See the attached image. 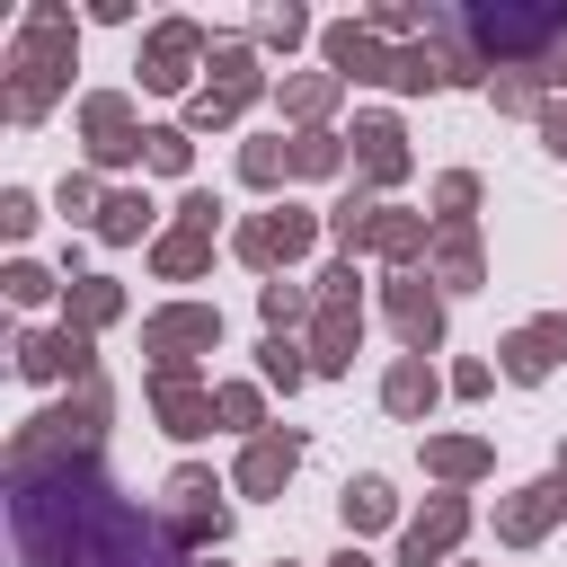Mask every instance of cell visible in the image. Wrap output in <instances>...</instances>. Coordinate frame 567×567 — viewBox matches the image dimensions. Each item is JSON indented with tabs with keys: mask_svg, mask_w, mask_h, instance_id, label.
Listing matches in <instances>:
<instances>
[{
	"mask_svg": "<svg viewBox=\"0 0 567 567\" xmlns=\"http://www.w3.org/2000/svg\"><path fill=\"white\" fill-rule=\"evenodd\" d=\"M540 80H549V89H567V44L549 53V71H540Z\"/></svg>",
	"mask_w": 567,
	"mask_h": 567,
	"instance_id": "cell-45",
	"label": "cell"
},
{
	"mask_svg": "<svg viewBox=\"0 0 567 567\" xmlns=\"http://www.w3.org/2000/svg\"><path fill=\"white\" fill-rule=\"evenodd\" d=\"M257 35H266V44H284V53H292V44H301V35H310V18H301V9H266V18H257Z\"/></svg>",
	"mask_w": 567,
	"mask_h": 567,
	"instance_id": "cell-39",
	"label": "cell"
},
{
	"mask_svg": "<svg viewBox=\"0 0 567 567\" xmlns=\"http://www.w3.org/2000/svg\"><path fill=\"white\" fill-rule=\"evenodd\" d=\"M346 142H354V168H363L372 186H399V177H408V133H399L390 115H354Z\"/></svg>",
	"mask_w": 567,
	"mask_h": 567,
	"instance_id": "cell-18",
	"label": "cell"
},
{
	"mask_svg": "<svg viewBox=\"0 0 567 567\" xmlns=\"http://www.w3.org/2000/svg\"><path fill=\"white\" fill-rule=\"evenodd\" d=\"M257 372H266L275 390H301L319 363H310V346H292V337H266V346H257Z\"/></svg>",
	"mask_w": 567,
	"mask_h": 567,
	"instance_id": "cell-30",
	"label": "cell"
},
{
	"mask_svg": "<svg viewBox=\"0 0 567 567\" xmlns=\"http://www.w3.org/2000/svg\"><path fill=\"white\" fill-rule=\"evenodd\" d=\"M9 567H195L168 514H142L97 461L9 478Z\"/></svg>",
	"mask_w": 567,
	"mask_h": 567,
	"instance_id": "cell-1",
	"label": "cell"
},
{
	"mask_svg": "<svg viewBox=\"0 0 567 567\" xmlns=\"http://www.w3.org/2000/svg\"><path fill=\"white\" fill-rule=\"evenodd\" d=\"M337 514H346V532H381V523H399V496H390V478H346V496H337Z\"/></svg>",
	"mask_w": 567,
	"mask_h": 567,
	"instance_id": "cell-26",
	"label": "cell"
},
{
	"mask_svg": "<svg viewBox=\"0 0 567 567\" xmlns=\"http://www.w3.org/2000/svg\"><path fill=\"white\" fill-rule=\"evenodd\" d=\"M496 354H505V372H514V381H549V372H558V354H567V319H532V328H514Z\"/></svg>",
	"mask_w": 567,
	"mask_h": 567,
	"instance_id": "cell-20",
	"label": "cell"
},
{
	"mask_svg": "<svg viewBox=\"0 0 567 567\" xmlns=\"http://www.w3.org/2000/svg\"><path fill=\"white\" fill-rule=\"evenodd\" d=\"M239 177H248V186H284V177H292V142H248V151H239Z\"/></svg>",
	"mask_w": 567,
	"mask_h": 567,
	"instance_id": "cell-33",
	"label": "cell"
},
{
	"mask_svg": "<svg viewBox=\"0 0 567 567\" xmlns=\"http://www.w3.org/2000/svg\"><path fill=\"white\" fill-rule=\"evenodd\" d=\"M390 89H408V97H416V89H452V71H443L434 44H408V53L390 62Z\"/></svg>",
	"mask_w": 567,
	"mask_h": 567,
	"instance_id": "cell-31",
	"label": "cell"
},
{
	"mask_svg": "<svg viewBox=\"0 0 567 567\" xmlns=\"http://www.w3.org/2000/svg\"><path fill=\"white\" fill-rule=\"evenodd\" d=\"M151 266H159L168 284H186V275H204V266H213V230H204V221H177V230H168V239L151 248Z\"/></svg>",
	"mask_w": 567,
	"mask_h": 567,
	"instance_id": "cell-25",
	"label": "cell"
},
{
	"mask_svg": "<svg viewBox=\"0 0 567 567\" xmlns=\"http://www.w3.org/2000/svg\"><path fill=\"white\" fill-rule=\"evenodd\" d=\"M0 230H9V239H27V230H35V195H27V186H9V195H0Z\"/></svg>",
	"mask_w": 567,
	"mask_h": 567,
	"instance_id": "cell-41",
	"label": "cell"
},
{
	"mask_svg": "<svg viewBox=\"0 0 567 567\" xmlns=\"http://www.w3.org/2000/svg\"><path fill=\"white\" fill-rule=\"evenodd\" d=\"M487 381H496L487 363H461V372H452V390H461V399H487Z\"/></svg>",
	"mask_w": 567,
	"mask_h": 567,
	"instance_id": "cell-44",
	"label": "cell"
},
{
	"mask_svg": "<svg viewBox=\"0 0 567 567\" xmlns=\"http://www.w3.org/2000/svg\"><path fill=\"white\" fill-rule=\"evenodd\" d=\"M168 532H177V549H221V532H230V514H221V487H213V470H168Z\"/></svg>",
	"mask_w": 567,
	"mask_h": 567,
	"instance_id": "cell-5",
	"label": "cell"
},
{
	"mask_svg": "<svg viewBox=\"0 0 567 567\" xmlns=\"http://www.w3.org/2000/svg\"><path fill=\"white\" fill-rule=\"evenodd\" d=\"M443 292H478V275H487V257H478V230L470 221H434V266H425Z\"/></svg>",
	"mask_w": 567,
	"mask_h": 567,
	"instance_id": "cell-19",
	"label": "cell"
},
{
	"mask_svg": "<svg viewBox=\"0 0 567 567\" xmlns=\"http://www.w3.org/2000/svg\"><path fill=\"white\" fill-rule=\"evenodd\" d=\"M80 133H89V151H97V168H124V159H151V133L133 124V97H115V89H97V97H80Z\"/></svg>",
	"mask_w": 567,
	"mask_h": 567,
	"instance_id": "cell-7",
	"label": "cell"
},
{
	"mask_svg": "<svg viewBox=\"0 0 567 567\" xmlns=\"http://www.w3.org/2000/svg\"><path fill=\"white\" fill-rule=\"evenodd\" d=\"M195 62H204V27L195 18H159L142 35V89H186Z\"/></svg>",
	"mask_w": 567,
	"mask_h": 567,
	"instance_id": "cell-11",
	"label": "cell"
},
{
	"mask_svg": "<svg viewBox=\"0 0 567 567\" xmlns=\"http://www.w3.org/2000/svg\"><path fill=\"white\" fill-rule=\"evenodd\" d=\"M558 470H567V452H558Z\"/></svg>",
	"mask_w": 567,
	"mask_h": 567,
	"instance_id": "cell-47",
	"label": "cell"
},
{
	"mask_svg": "<svg viewBox=\"0 0 567 567\" xmlns=\"http://www.w3.org/2000/svg\"><path fill=\"white\" fill-rule=\"evenodd\" d=\"M142 346L151 363H195V346H221V310L213 301H168L142 319Z\"/></svg>",
	"mask_w": 567,
	"mask_h": 567,
	"instance_id": "cell-8",
	"label": "cell"
},
{
	"mask_svg": "<svg viewBox=\"0 0 567 567\" xmlns=\"http://www.w3.org/2000/svg\"><path fill=\"white\" fill-rule=\"evenodd\" d=\"M363 346V301L354 292H319V319H310V363L319 372H346Z\"/></svg>",
	"mask_w": 567,
	"mask_h": 567,
	"instance_id": "cell-14",
	"label": "cell"
},
{
	"mask_svg": "<svg viewBox=\"0 0 567 567\" xmlns=\"http://www.w3.org/2000/svg\"><path fill=\"white\" fill-rule=\"evenodd\" d=\"M346 159V142L337 133H292V177H328Z\"/></svg>",
	"mask_w": 567,
	"mask_h": 567,
	"instance_id": "cell-36",
	"label": "cell"
},
{
	"mask_svg": "<svg viewBox=\"0 0 567 567\" xmlns=\"http://www.w3.org/2000/svg\"><path fill=\"white\" fill-rule=\"evenodd\" d=\"M195 567H213V558H195Z\"/></svg>",
	"mask_w": 567,
	"mask_h": 567,
	"instance_id": "cell-49",
	"label": "cell"
},
{
	"mask_svg": "<svg viewBox=\"0 0 567 567\" xmlns=\"http://www.w3.org/2000/svg\"><path fill=\"white\" fill-rule=\"evenodd\" d=\"M390 328L408 337V354H434L443 346V292H434V275L425 266H408V275H390Z\"/></svg>",
	"mask_w": 567,
	"mask_h": 567,
	"instance_id": "cell-9",
	"label": "cell"
},
{
	"mask_svg": "<svg viewBox=\"0 0 567 567\" xmlns=\"http://www.w3.org/2000/svg\"><path fill=\"white\" fill-rule=\"evenodd\" d=\"M275 567H292V558H275Z\"/></svg>",
	"mask_w": 567,
	"mask_h": 567,
	"instance_id": "cell-48",
	"label": "cell"
},
{
	"mask_svg": "<svg viewBox=\"0 0 567 567\" xmlns=\"http://www.w3.org/2000/svg\"><path fill=\"white\" fill-rule=\"evenodd\" d=\"M470 204H478V177H470V168H452V177L434 186V213H443V221H470Z\"/></svg>",
	"mask_w": 567,
	"mask_h": 567,
	"instance_id": "cell-37",
	"label": "cell"
},
{
	"mask_svg": "<svg viewBox=\"0 0 567 567\" xmlns=\"http://www.w3.org/2000/svg\"><path fill=\"white\" fill-rule=\"evenodd\" d=\"M53 204H62V221H80V213H106V204H97V177H89V168H71V177L53 186Z\"/></svg>",
	"mask_w": 567,
	"mask_h": 567,
	"instance_id": "cell-38",
	"label": "cell"
},
{
	"mask_svg": "<svg viewBox=\"0 0 567 567\" xmlns=\"http://www.w3.org/2000/svg\"><path fill=\"white\" fill-rule=\"evenodd\" d=\"M0 284H9V301H44V292H62V284H53L44 266H27V257H18V266H9Z\"/></svg>",
	"mask_w": 567,
	"mask_h": 567,
	"instance_id": "cell-40",
	"label": "cell"
},
{
	"mask_svg": "<svg viewBox=\"0 0 567 567\" xmlns=\"http://www.w3.org/2000/svg\"><path fill=\"white\" fill-rule=\"evenodd\" d=\"M106 319H124V284H106V275H80V284H62V328L97 337Z\"/></svg>",
	"mask_w": 567,
	"mask_h": 567,
	"instance_id": "cell-22",
	"label": "cell"
},
{
	"mask_svg": "<svg viewBox=\"0 0 567 567\" xmlns=\"http://www.w3.org/2000/svg\"><path fill=\"white\" fill-rule=\"evenodd\" d=\"M487 461H496V452H487L478 434H425V470H434V478H452V487L487 478Z\"/></svg>",
	"mask_w": 567,
	"mask_h": 567,
	"instance_id": "cell-24",
	"label": "cell"
},
{
	"mask_svg": "<svg viewBox=\"0 0 567 567\" xmlns=\"http://www.w3.org/2000/svg\"><path fill=\"white\" fill-rule=\"evenodd\" d=\"M372 213H381V204H372V195H363V186H354V195H337V204H328V230H337V248H346V257H354V248H363V239H372Z\"/></svg>",
	"mask_w": 567,
	"mask_h": 567,
	"instance_id": "cell-32",
	"label": "cell"
},
{
	"mask_svg": "<svg viewBox=\"0 0 567 567\" xmlns=\"http://www.w3.org/2000/svg\"><path fill=\"white\" fill-rule=\"evenodd\" d=\"M151 408H159V425H168L177 443H195V434L221 425V416H213V390H195V363H151Z\"/></svg>",
	"mask_w": 567,
	"mask_h": 567,
	"instance_id": "cell-10",
	"label": "cell"
},
{
	"mask_svg": "<svg viewBox=\"0 0 567 567\" xmlns=\"http://www.w3.org/2000/svg\"><path fill=\"white\" fill-rule=\"evenodd\" d=\"M71 44H80L71 9H62V0H35V9H27V27H18V44H9V115H18V124H35V115L62 97Z\"/></svg>",
	"mask_w": 567,
	"mask_h": 567,
	"instance_id": "cell-3",
	"label": "cell"
},
{
	"mask_svg": "<svg viewBox=\"0 0 567 567\" xmlns=\"http://www.w3.org/2000/svg\"><path fill=\"white\" fill-rule=\"evenodd\" d=\"M257 53L248 44H213V80L186 97V133H213V124H239V106L257 97Z\"/></svg>",
	"mask_w": 567,
	"mask_h": 567,
	"instance_id": "cell-4",
	"label": "cell"
},
{
	"mask_svg": "<svg viewBox=\"0 0 567 567\" xmlns=\"http://www.w3.org/2000/svg\"><path fill=\"white\" fill-rule=\"evenodd\" d=\"M18 372H27V381H62V372H71V381H97V354H89L80 328H27V337H18Z\"/></svg>",
	"mask_w": 567,
	"mask_h": 567,
	"instance_id": "cell-12",
	"label": "cell"
},
{
	"mask_svg": "<svg viewBox=\"0 0 567 567\" xmlns=\"http://www.w3.org/2000/svg\"><path fill=\"white\" fill-rule=\"evenodd\" d=\"M177 221H204V230H213V221H221V195H204V186H195V195L177 204Z\"/></svg>",
	"mask_w": 567,
	"mask_h": 567,
	"instance_id": "cell-43",
	"label": "cell"
},
{
	"mask_svg": "<svg viewBox=\"0 0 567 567\" xmlns=\"http://www.w3.org/2000/svg\"><path fill=\"white\" fill-rule=\"evenodd\" d=\"M115 416V390L106 381H80V399L27 416L9 434V478H35V470H71V461H97V425Z\"/></svg>",
	"mask_w": 567,
	"mask_h": 567,
	"instance_id": "cell-2",
	"label": "cell"
},
{
	"mask_svg": "<svg viewBox=\"0 0 567 567\" xmlns=\"http://www.w3.org/2000/svg\"><path fill=\"white\" fill-rule=\"evenodd\" d=\"M337 567H372V558H363V549H346V558H337Z\"/></svg>",
	"mask_w": 567,
	"mask_h": 567,
	"instance_id": "cell-46",
	"label": "cell"
},
{
	"mask_svg": "<svg viewBox=\"0 0 567 567\" xmlns=\"http://www.w3.org/2000/svg\"><path fill=\"white\" fill-rule=\"evenodd\" d=\"M310 239H319V213H301V204H275V213L239 221V257L257 275H284L292 257H310Z\"/></svg>",
	"mask_w": 567,
	"mask_h": 567,
	"instance_id": "cell-6",
	"label": "cell"
},
{
	"mask_svg": "<svg viewBox=\"0 0 567 567\" xmlns=\"http://www.w3.org/2000/svg\"><path fill=\"white\" fill-rule=\"evenodd\" d=\"M319 53H328L337 80H390V62H399V53H381V35L354 27V18H346V27H319Z\"/></svg>",
	"mask_w": 567,
	"mask_h": 567,
	"instance_id": "cell-17",
	"label": "cell"
},
{
	"mask_svg": "<svg viewBox=\"0 0 567 567\" xmlns=\"http://www.w3.org/2000/svg\"><path fill=\"white\" fill-rule=\"evenodd\" d=\"M558 514H567V470H558V478H532V487H514V496L496 505V540L532 549V540H540Z\"/></svg>",
	"mask_w": 567,
	"mask_h": 567,
	"instance_id": "cell-13",
	"label": "cell"
},
{
	"mask_svg": "<svg viewBox=\"0 0 567 567\" xmlns=\"http://www.w3.org/2000/svg\"><path fill=\"white\" fill-rule=\"evenodd\" d=\"M257 310H266V337H284L292 319H319V292H310V284H284V275H275V284L257 292Z\"/></svg>",
	"mask_w": 567,
	"mask_h": 567,
	"instance_id": "cell-29",
	"label": "cell"
},
{
	"mask_svg": "<svg viewBox=\"0 0 567 567\" xmlns=\"http://www.w3.org/2000/svg\"><path fill=\"white\" fill-rule=\"evenodd\" d=\"M257 408H266V399H257V381H221V390H213V416H221V425H239V434H266V425H257Z\"/></svg>",
	"mask_w": 567,
	"mask_h": 567,
	"instance_id": "cell-34",
	"label": "cell"
},
{
	"mask_svg": "<svg viewBox=\"0 0 567 567\" xmlns=\"http://www.w3.org/2000/svg\"><path fill=\"white\" fill-rule=\"evenodd\" d=\"M186 159H195V133L186 124H151V168L159 177H186Z\"/></svg>",
	"mask_w": 567,
	"mask_h": 567,
	"instance_id": "cell-35",
	"label": "cell"
},
{
	"mask_svg": "<svg viewBox=\"0 0 567 567\" xmlns=\"http://www.w3.org/2000/svg\"><path fill=\"white\" fill-rule=\"evenodd\" d=\"M434 390H443V381H434V363H425V354H399V363H390V381H381V408H390V416H425V408H434Z\"/></svg>",
	"mask_w": 567,
	"mask_h": 567,
	"instance_id": "cell-23",
	"label": "cell"
},
{
	"mask_svg": "<svg viewBox=\"0 0 567 567\" xmlns=\"http://www.w3.org/2000/svg\"><path fill=\"white\" fill-rule=\"evenodd\" d=\"M337 89H346L337 71H301V80H284V115H292L301 133H319V115L337 106Z\"/></svg>",
	"mask_w": 567,
	"mask_h": 567,
	"instance_id": "cell-27",
	"label": "cell"
},
{
	"mask_svg": "<svg viewBox=\"0 0 567 567\" xmlns=\"http://www.w3.org/2000/svg\"><path fill=\"white\" fill-rule=\"evenodd\" d=\"M363 248H372V257H390V266L408 275L416 257H434V230H425V213H390V204H381V213H372V239H363Z\"/></svg>",
	"mask_w": 567,
	"mask_h": 567,
	"instance_id": "cell-21",
	"label": "cell"
},
{
	"mask_svg": "<svg viewBox=\"0 0 567 567\" xmlns=\"http://www.w3.org/2000/svg\"><path fill=\"white\" fill-rule=\"evenodd\" d=\"M461 532H470V505H461V496H434V505L399 532V567H443Z\"/></svg>",
	"mask_w": 567,
	"mask_h": 567,
	"instance_id": "cell-16",
	"label": "cell"
},
{
	"mask_svg": "<svg viewBox=\"0 0 567 567\" xmlns=\"http://www.w3.org/2000/svg\"><path fill=\"white\" fill-rule=\"evenodd\" d=\"M142 230H151V195H142V186H115L106 213H97V239H106V248H133Z\"/></svg>",
	"mask_w": 567,
	"mask_h": 567,
	"instance_id": "cell-28",
	"label": "cell"
},
{
	"mask_svg": "<svg viewBox=\"0 0 567 567\" xmlns=\"http://www.w3.org/2000/svg\"><path fill=\"white\" fill-rule=\"evenodd\" d=\"M540 142L567 159V97H549V106H540Z\"/></svg>",
	"mask_w": 567,
	"mask_h": 567,
	"instance_id": "cell-42",
	"label": "cell"
},
{
	"mask_svg": "<svg viewBox=\"0 0 567 567\" xmlns=\"http://www.w3.org/2000/svg\"><path fill=\"white\" fill-rule=\"evenodd\" d=\"M292 470H301V434H292V425H266V434H248V452H239V496H284Z\"/></svg>",
	"mask_w": 567,
	"mask_h": 567,
	"instance_id": "cell-15",
	"label": "cell"
}]
</instances>
